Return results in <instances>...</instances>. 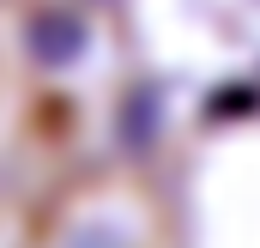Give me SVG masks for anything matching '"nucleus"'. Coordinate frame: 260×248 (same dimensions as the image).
Wrapping results in <instances>:
<instances>
[{
  "label": "nucleus",
  "mask_w": 260,
  "mask_h": 248,
  "mask_svg": "<svg viewBox=\"0 0 260 248\" xmlns=\"http://www.w3.org/2000/svg\"><path fill=\"white\" fill-rule=\"evenodd\" d=\"M24 212H0V248H24Z\"/></svg>",
  "instance_id": "2"
},
{
  "label": "nucleus",
  "mask_w": 260,
  "mask_h": 248,
  "mask_svg": "<svg viewBox=\"0 0 260 248\" xmlns=\"http://www.w3.org/2000/svg\"><path fill=\"white\" fill-rule=\"evenodd\" d=\"M24 248H170V212L139 176H85L24 224Z\"/></svg>",
  "instance_id": "1"
}]
</instances>
